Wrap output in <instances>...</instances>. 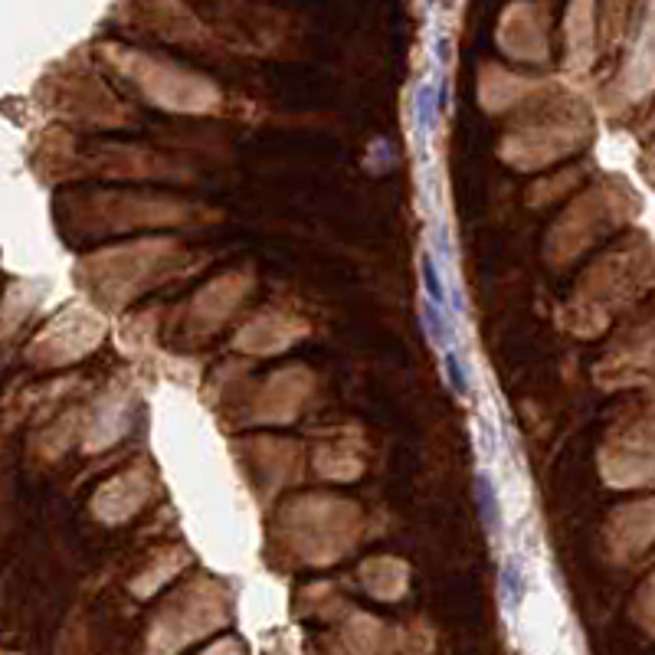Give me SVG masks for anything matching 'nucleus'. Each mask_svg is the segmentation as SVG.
Instances as JSON below:
<instances>
[{
  "label": "nucleus",
  "instance_id": "nucleus-4",
  "mask_svg": "<svg viewBox=\"0 0 655 655\" xmlns=\"http://www.w3.org/2000/svg\"><path fill=\"white\" fill-rule=\"evenodd\" d=\"M420 269H423V289H426V295H430V305L443 308L446 305V285H443V276H439V269H436V259L426 253L423 262H420Z\"/></svg>",
  "mask_w": 655,
  "mask_h": 655
},
{
  "label": "nucleus",
  "instance_id": "nucleus-3",
  "mask_svg": "<svg viewBox=\"0 0 655 655\" xmlns=\"http://www.w3.org/2000/svg\"><path fill=\"white\" fill-rule=\"evenodd\" d=\"M436 118H439V109H436V82H423L420 92H416V125H420V135L423 138L433 135Z\"/></svg>",
  "mask_w": 655,
  "mask_h": 655
},
{
  "label": "nucleus",
  "instance_id": "nucleus-5",
  "mask_svg": "<svg viewBox=\"0 0 655 655\" xmlns=\"http://www.w3.org/2000/svg\"><path fill=\"white\" fill-rule=\"evenodd\" d=\"M502 597H505V603L515 610V606L524 600V577H521V567L515 564V561H508L505 567H502Z\"/></svg>",
  "mask_w": 655,
  "mask_h": 655
},
{
  "label": "nucleus",
  "instance_id": "nucleus-6",
  "mask_svg": "<svg viewBox=\"0 0 655 655\" xmlns=\"http://www.w3.org/2000/svg\"><path fill=\"white\" fill-rule=\"evenodd\" d=\"M443 364H446V377H449V387L456 393H469V377H466V367L459 361V351L456 348H446L443 354Z\"/></svg>",
  "mask_w": 655,
  "mask_h": 655
},
{
  "label": "nucleus",
  "instance_id": "nucleus-2",
  "mask_svg": "<svg viewBox=\"0 0 655 655\" xmlns=\"http://www.w3.org/2000/svg\"><path fill=\"white\" fill-rule=\"evenodd\" d=\"M423 328H426V335H430V341L436 344V348H452V341H456V331H452L449 325V318L443 315V308H436L426 302L423 305Z\"/></svg>",
  "mask_w": 655,
  "mask_h": 655
},
{
  "label": "nucleus",
  "instance_id": "nucleus-1",
  "mask_svg": "<svg viewBox=\"0 0 655 655\" xmlns=\"http://www.w3.org/2000/svg\"><path fill=\"white\" fill-rule=\"evenodd\" d=\"M475 498H479V511H482V521L488 524V531L502 528V502H498V488L488 472L475 475Z\"/></svg>",
  "mask_w": 655,
  "mask_h": 655
}]
</instances>
